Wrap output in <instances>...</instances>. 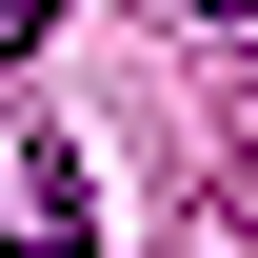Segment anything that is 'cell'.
Wrapping results in <instances>:
<instances>
[{
    "instance_id": "1",
    "label": "cell",
    "mask_w": 258,
    "mask_h": 258,
    "mask_svg": "<svg viewBox=\"0 0 258 258\" xmlns=\"http://www.w3.org/2000/svg\"><path fill=\"white\" fill-rule=\"evenodd\" d=\"M0 258H80V159H60V139H20V219H0Z\"/></svg>"
},
{
    "instance_id": "2",
    "label": "cell",
    "mask_w": 258,
    "mask_h": 258,
    "mask_svg": "<svg viewBox=\"0 0 258 258\" xmlns=\"http://www.w3.org/2000/svg\"><path fill=\"white\" fill-rule=\"evenodd\" d=\"M40 20H60V0H0V60H20V40H40Z\"/></svg>"
},
{
    "instance_id": "3",
    "label": "cell",
    "mask_w": 258,
    "mask_h": 258,
    "mask_svg": "<svg viewBox=\"0 0 258 258\" xmlns=\"http://www.w3.org/2000/svg\"><path fill=\"white\" fill-rule=\"evenodd\" d=\"M199 20H258V0H199Z\"/></svg>"
}]
</instances>
